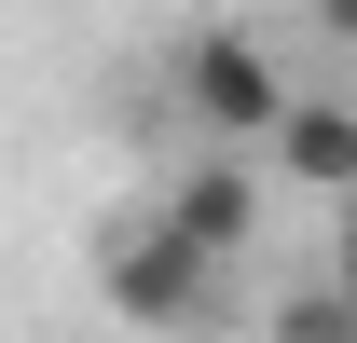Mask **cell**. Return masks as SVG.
<instances>
[{"instance_id":"obj_3","label":"cell","mask_w":357,"mask_h":343,"mask_svg":"<svg viewBox=\"0 0 357 343\" xmlns=\"http://www.w3.org/2000/svg\"><path fill=\"white\" fill-rule=\"evenodd\" d=\"M165 220H178V234H206L220 261H248V247H261V165L206 137V151H192V165L165 178Z\"/></svg>"},{"instance_id":"obj_2","label":"cell","mask_w":357,"mask_h":343,"mask_svg":"<svg viewBox=\"0 0 357 343\" xmlns=\"http://www.w3.org/2000/svg\"><path fill=\"white\" fill-rule=\"evenodd\" d=\"M96 302H110L124 330H151V343H192L206 302H220V247L178 234V220L151 206V220H124V234L96 247Z\"/></svg>"},{"instance_id":"obj_7","label":"cell","mask_w":357,"mask_h":343,"mask_svg":"<svg viewBox=\"0 0 357 343\" xmlns=\"http://www.w3.org/2000/svg\"><path fill=\"white\" fill-rule=\"evenodd\" d=\"M330 275H344V289H357V220H344V247H330Z\"/></svg>"},{"instance_id":"obj_5","label":"cell","mask_w":357,"mask_h":343,"mask_svg":"<svg viewBox=\"0 0 357 343\" xmlns=\"http://www.w3.org/2000/svg\"><path fill=\"white\" fill-rule=\"evenodd\" d=\"M261 343H357V289H344V275H303V289H275Z\"/></svg>"},{"instance_id":"obj_6","label":"cell","mask_w":357,"mask_h":343,"mask_svg":"<svg viewBox=\"0 0 357 343\" xmlns=\"http://www.w3.org/2000/svg\"><path fill=\"white\" fill-rule=\"evenodd\" d=\"M303 14H316V42H344V55H357V0H303Z\"/></svg>"},{"instance_id":"obj_4","label":"cell","mask_w":357,"mask_h":343,"mask_svg":"<svg viewBox=\"0 0 357 343\" xmlns=\"http://www.w3.org/2000/svg\"><path fill=\"white\" fill-rule=\"evenodd\" d=\"M261 151H275V178H289V192L357 206V96H289V124H275Z\"/></svg>"},{"instance_id":"obj_1","label":"cell","mask_w":357,"mask_h":343,"mask_svg":"<svg viewBox=\"0 0 357 343\" xmlns=\"http://www.w3.org/2000/svg\"><path fill=\"white\" fill-rule=\"evenodd\" d=\"M165 83L178 110H192V137H220V151H261L275 124H289V55L261 42V28H234V14H206V28H178L165 42Z\"/></svg>"}]
</instances>
